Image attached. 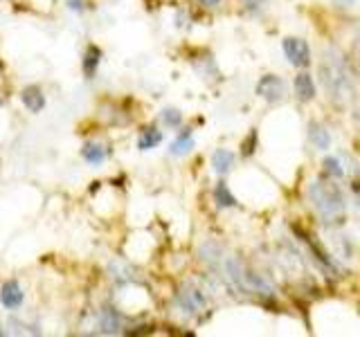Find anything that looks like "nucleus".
I'll list each match as a JSON object with an SVG mask.
<instances>
[{
    "mask_svg": "<svg viewBox=\"0 0 360 337\" xmlns=\"http://www.w3.org/2000/svg\"><path fill=\"white\" fill-rule=\"evenodd\" d=\"M292 88H295V95L300 101H313L315 99V81L309 72H300L292 81Z\"/></svg>",
    "mask_w": 360,
    "mask_h": 337,
    "instance_id": "obj_9",
    "label": "nucleus"
},
{
    "mask_svg": "<svg viewBox=\"0 0 360 337\" xmlns=\"http://www.w3.org/2000/svg\"><path fill=\"white\" fill-rule=\"evenodd\" d=\"M309 200L324 225H340L347 213V198L331 178H318L309 185Z\"/></svg>",
    "mask_w": 360,
    "mask_h": 337,
    "instance_id": "obj_1",
    "label": "nucleus"
},
{
    "mask_svg": "<svg viewBox=\"0 0 360 337\" xmlns=\"http://www.w3.org/2000/svg\"><path fill=\"white\" fill-rule=\"evenodd\" d=\"M84 0H68V7H70V9H77V11H82L84 9Z\"/></svg>",
    "mask_w": 360,
    "mask_h": 337,
    "instance_id": "obj_20",
    "label": "nucleus"
},
{
    "mask_svg": "<svg viewBox=\"0 0 360 337\" xmlns=\"http://www.w3.org/2000/svg\"><path fill=\"white\" fill-rule=\"evenodd\" d=\"M0 303L9 310L18 308L22 303V290L16 281H5L3 284V288H0Z\"/></svg>",
    "mask_w": 360,
    "mask_h": 337,
    "instance_id": "obj_5",
    "label": "nucleus"
},
{
    "mask_svg": "<svg viewBox=\"0 0 360 337\" xmlns=\"http://www.w3.org/2000/svg\"><path fill=\"white\" fill-rule=\"evenodd\" d=\"M162 121L167 124V126L176 128V126H180V121H183V112L176 110V108H165L162 110Z\"/></svg>",
    "mask_w": 360,
    "mask_h": 337,
    "instance_id": "obj_18",
    "label": "nucleus"
},
{
    "mask_svg": "<svg viewBox=\"0 0 360 337\" xmlns=\"http://www.w3.org/2000/svg\"><path fill=\"white\" fill-rule=\"evenodd\" d=\"M82 155L88 164H101L108 157V149L104 144H97V142H88L84 149H82Z\"/></svg>",
    "mask_w": 360,
    "mask_h": 337,
    "instance_id": "obj_12",
    "label": "nucleus"
},
{
    "mask_svg": "<svg viewBox=\"0 0 360 337\" xmlns=\"http://www.w3.org/2000/svg\"><path fill=\"white\" fill-rule=\"evenodd\" d=\"M99 61H101V50L97 48V45H90V48L86 50V56H84V72H86V77H93L97 72Z\"/></svg>",
    "mask_w": 360,
    "mask_h": 337,
    "instance_id": "obj_16",
    "label": "nucleus"
},
{
    "mask_svg": "<svg viewBox=\"0 0 360 337\" xmlns=\"http://www.w3.org/2000/svg\"><path fill=\"white\" fill-rule=\"evenodd\" d=\"M234 160H236V155L228 149H217L212 155V168H214V173L217 176H228L232 168H234Z\"/></svg>",
    "mask_w": 360,
    "mask_h": 337,
    "instance_id": "obj_7",
    "label": "nucleus"
},
{
    "mask_svg": "<svg viewBox=\"0 0 360 337\" xmlns=\"http://www.w3.org/2000/svg\"><path fill=\"white\" fill-rule=\"evenodd\" d=\"M356 0H335V5H340V7H349V5H354Z\"/></svg>",
    "mask_w": 360,
    "mask_h": 337,
    "instance_id": "obj_22",
    "label": "nucleus"
},
{
    "mask_svg": "<svg viewBox=\"0 0 360 337\" xmlns=\"http://www.w3.org/2000/svg\"><path fill=\"white\" fill-rule=\"evenodd\" d=\"M309 138H311V144L318 151H329V146H331V133H329V128L324 126V124L311 121L309 124Z\"/></svg>",
    "mask_w": 360,
    "mask_h": 337,
    "instance_id": "obj_8",
    "label": "nucleus"
},
{
    "mask_svg": "<svg viewBox=\"0 0 360 337\" xmlns=\"http://www.w3.org/2000/svg\"><path fill=\"white\" fill-rule=\"evenodd\" d=\"M120 326H122V319H120V315L115 310H112V308L101 310V317H99L101 333H117Z\"/></svg>",
    "mask_w": 360,
    "mask_h": 337,
    "instance_id": "obj_13",
    "label": "nucleus"
},
{
    "mask_svg": "<svg viewBox=\"0 0 360 337\" xmlns=\"http://www.w3.org/2000/svg\"><path fill=\"white\" fill-rule=\"evenodd\" d=\"M281 50H284V56H286L292 67H300V70H304V67L311 65V48H309V43L304 39L286 37L284 41H281Z\"/></svg>",
    "mask_w": 360,
    "mask_h": 337,
    "instance_id": "obj_3",
    "label": "nucleus"
},
{
    "mask_svg": "<svg viewBox=\"0 0 360 337\" xmlns=\"http://www.w3.org/2000/svg\"><path fill=\"white\" fill-rule=\"evenodd\" d=\"M162 142V133L158 128H144L140 140H138V149L140 151H149V149H155L158 144Z\"/></svg>",
    "mask_w": 360,
    "mask_h": 337,
    "instance_id": "obj_15",
    "label": "nucleus"
},
{
    "mask_svg": "<svg viewBox=\"0 0 360 337\" xmlns=\"http://www.w3.org/2000/svg\"><path fill=\"white\" fill-rule=\"evenodd\" d=\"M198 3L202 5V7H217L221 0H198Z\"/></svg>",
    "mask_w": 360,
    "mask_h": 337,
    "instance_id": "obj_21",
    "label": "nucleus"
},
{
    "mask_svg": "<svg viewBox=\"0 0 360 337\" xmlns=\"http://www.w3.org/2000/svg\"><path fill=\"white\" fill-rule=\"evenodd\" d=\"M245 3V7L248 9H252V11H257V9H262V5H264V0H243Z\"/></svg>",
    "mask_w": 360,
    "mask_h": 337,
    "instance_id": "obj_19",
    "label": "nucleus"
},
{
    "mask_svg": "<svg viewBox=\"0 0 360 337\" xmlns=\"http://www.w3.org/2000/svg\"><path fill=\"white\" fill-rule=\"evenodd\" d=\"M205 295H202V290L198 288H185L183 292H180V306L187 308L189 312H200L202 308H205Z\"/></svg>",
    "mask_w": 360,
    "mask_h": 337,
    "instance_id": "obj_6",
    "label": "nucleus"
},
{
    "mask_svg": "<svg viewBox=\"0 0 360 337\" xmlns=\"http://www.w3.org/2000/svg\"><path fill=\"white\" fill-rule=\"evenodd\" d=\"M191 149H194V133H191V128H185V131H180V135L174 140L169 153L174 157H180V155H187Z\"/></svg>",
    "mask_w": 360,
    "mask_h": 337,
    "instance_id": "obj_11",
    "label": "nucleus"
},
{
    "mask_svg": "<svg viewBox=\"0 0 360 337\" xmlns=\"http://www.w3.org/2000/svg\"><path fill=\"white\" fill-rule=\"evenodd\" d=\"M20 101L30 112H41L45 108V97L41 93V88H37V86H27L25 90H22Z\"/></svg>",
    "mask_w": 360,
    "mask_h": 337,
    "instance_id": "obj_10",
    "label": "nucleus"
},
{
    "mask_svg": "<svg viewBox=\"0 0 360 337\" xmlns=\"http://www.w3.org/2000/svg\"><path fill=\"white\" fill-rule=\"evenodd\" d=\"M255 90L262 99L270 101V104H277V101H281L286 95V84H284V79L277 74H266L257 81Z\"/></svg>",
    "mask_w": 360,
    "mask_h": 337,
    "instance_id": "obj_4",
    "label": "nucleus"
},
{
    "mask_svg": "<svg viewBox=\"0 0 360 337\" xmlns=\"http://www.w3.org/2000/svg\"><path fill=\"white\" fill-rule=\"evenodd\" d=\"M322 166H324V173H326V178H342L345 176V168H342V164H340V160H338L335 155H326L324 157V162H322Z\"/></svg>",
    "mask_w": 360,
    "mask_h": 337,
    "instance_id": "obj_17",
    "label": "nucleus"
},
{
    "mask_svg": "<svg viewBox=\"0 0 360 337\" xmlns=\"http://www.w3.org/2000/svg\"><path fill=\"white\" fill-rule=\"evenodd\" d=\"M214 200H217V205L221 209H228V207H234L236 205V198L232 196L228 183H223V180L217 185V189H214Z\"/></svg>",
    "mask_w": 360,
    "mask_h": 337,
    "instance_id": "obj_14",
    "label": "nucleus"
},
{
    "mask_svg": "<svg viewBox=\"0 0 360 337\" xmlns=\"http://www.w3.org/2000/svg\"><path fill=\"white\" fill-rule=\"evenodd\" d=\"M322 84L326 88V93H331V97L335 101H345L349 95L354 93L352 88V79H349V72L347 67L340 59H331V56H326L322 67Z\"/></svg>",
    "mask_w": 360,
    "mask_h": 337,
    "instance_id": "obj_2",
    "label": "nucleus"
}]
</instances>
